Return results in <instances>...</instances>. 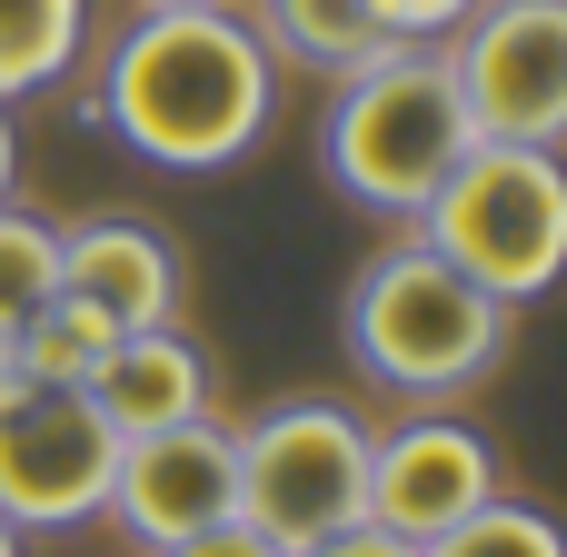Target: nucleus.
Wrapping results in <instances>:
<instances>
[{
	"instance_id": "obj_12",
	"label": "nucleus",
	"mask_w": 567,
	"mask_h": 557,
	"mask_svg": "<svg viewBox=\"0 0 567 557\" xmlns=\"http://www.w3.org/2000/svg\"><path fill=\"white\" fill-rule=\"evenodd\" d=\"M110 339H120V329L60 289V299H40V309L10 329V359H20V379H30V389H90V379H100V359H110Z\"/></svg>"
},
{
	"instance_id": "obj_5",
	"label": "nucleus",
	"mask_w": 567,
	"mask_h": 557,
	"mask_svg": "<svg viewBox=\"0 0 567 557\" xmlns=\"http://www.w3.org/2000/svg\"><path fill=\"white\" fill-rule=\"evenodd\" d=\"M239 448V518L269 548H319L339 528L369 518V429L329 399H289L249 429H229Z\"/></svg>"
},
{
	"instance_id": "obj_22",
	"label": "nucleus",
	"mask_w": 567,
	"mask_h": 557,
	"mask_svg": "<svg viewBox=\"0 0 567 557\" xmlns=\"http://www.w3.org/2000/svg\"><path fill=\"white\" fill-rule=\"evenodd\" d=\"M10 379H20V359H10V329H0V389H10Z\"/></svg>"
},
{
	"instance_id": "obj_1",
	"label": "nucleus",
	"mask_w": 567,
	"mask_h": 557,
	"mask_svg": "<svg viewBox=\"0 0 567 557\" xmlns=\"http://www.w3.org/2000/svg\"><path fill=\"white\" fill-rule=\"evenodd\" d=\"M269 40L239 10H140L100 70V120L159 169H229L269 140Z\"/></svg>"
},
{
	"instance_id": "obj_7",
	"label": "nucleus",
	"mask_w": 567,
	"mask_h": 557,
	"mask_svg": "<svg viewBox=\"0 0 567 557\" xmlns=\"http://www.w3.org/2000/svg\"><path fill=\"white\" fill-rule=\"evenodd\" d=\"M449 70L478 140H567V0H478L449 40Z\"/></svg>"
},
{
	"instance_id": "obj_23",
	"label": "nucleus",
	"mask_w": 567,
	"mask_h": 557,
	"mask_svg": "<svg viewBox=\"0 0 567 557\" xmlns=\"http://www.w3.org/2000/svg\"><path fill=\"white\" fill-rule=\"evenodd\" d=\"M0 557H20V528H10V518H0Z\"/></svg>"
},
{
	"instance_id": "obj_2",
	"label": "nucleus",
	"mask_w": 567,
	"mask_h": 557,
	"mask_svg": "<svg viewBox=\"0 0 567 557\" xmlns=\"http://www.w3.org/2000/svg\"><path fill=\"white\" fill-rule=\"evenodd\" d=\"M478 149V120L458 100V70H449V40H379L359 70H339V100H329V130H319V159L329 179L379 209V219H419L439 199V179Z\"/></svg>"
},
{
	"instance_id": "obj_3",
	"label": "nucleus",
	"mask_w": 567,
	"mask_h": 557,
	"mask_svg": "<svg viewBox=\"0 0 567 557\" xmlns=\"http://www.w3.org/2000/svg\"><path fill=\"white\" fill-rule=\"evenodd\" d=\"M339 329H349V359L379 389H399V399H458V389H478L508 359V309L478 279H458L439 249H419V239L379 249L359 269Z\"/></svg>"
},
{
	"instance_id": "obj_4",
	"label": "nucleus",
	"mask_w": 567,
	"mask_h": 557,
	"mask_svg": "<svg viewBox=\"0 0 567 557\" xmlns=\"http://www.w3.org/2000/svg\"><path fill=\"white\" fill-rule=\"evenodd\" d=\"M419 249H439L498 309L548 299L567 279V159L528 140H478L419 209Z\"/></svg>"
},
{
	"instance_id": "obj_6",
	"label": "nucleus",
	"mask_w": 567,
	"mask_h": 557,
	"mask_svg": "<svg viewBox=\"0 0 567 557\" xmlns=\"http://www.w3.org/2000/svg\"><path fill=\"white\" fill-rule=\"evenodd\" d=\"M120 429L90 409V389H0V518L10 528H80L110 508Z\"/></svg>"
},
{
	"instance_id": "obj_17",
	"label": "nucleus",
	"mask_w": 567,
	"mask_h": 557,
	"mask_svg": "<svg viewBox=\"0 0 567 557\" xmlns=\"http://www.w3.org/2000/svg\"><path fill=\"white\" fill-rule=\"evenodd\" d=\"M359 10H369V30H379V40H449L478 0H359Z\"/></svg>"
},
{
	"instance_id": "obj_18",
	"label": "nucleus",
	"mask_w": 567,
	"mask_h": 557,
	"mask_svg": "<svg viewBox=\"0 0 567 557\" xmlns=\"http://www.w3.org/2000/svg\"><path fill=\"white\" fill-rule=\"evenodd\" d=\"M169 557H289V548H269L249 518H219V528H199V538H179Z\"/></svg>"
},
{
	"instance_id": "obj_19",
	"label": "nucleus",
	"mask_w": 567,
	"mask_h": 557,
	"mask_svg": "<svg viewBox=\"0 0 567 557\" xmlns=\"http://www.w3.org/2000/svg\"><path fill=\"white\" fill-rule=\"evenodd\" d=\"M299 557H419V548H409V538H389V528H369V518H359V528H339V538H319V548H299Z\"/></svg>"
},
{
	"instance_id": "obj_15",
	"label": "nucleus",
	"mask_w": 567,
	"mask_h": 557,
	"mask_svg": "<svg viewBox=\"0 0 567 557\" xmlns=\"http://www.w3.org/2000/svg\"><path fill=\"white\" fill-rule=\"evenodd\" d=\"M40 299H60V219L0 199V329H20Z\"/></svg>"
},
{
	"instance_id": "obj_20",
	"label": "nucleus",
	"mask_w": 567,
	"mask_h": 557,
	"mask_svg": "<svg viewBox=\"0 0 567 557\" xmlns=\"http://www.w3.org/2000/svg\"><path fill=\"white\" fill-rule=\"evenodd\" d=\"M10 169H20V140H10V110H0V199H10Z\"/></svg>"
},
{
	"instance_id": "obj_21",
	"label": "nucleus",
	"mask_w": 567,
	"mask_h": 557,
	"mask_svg": "<svg viewBox=\"0 0 567 557\" xmlns=\"http://www.w3.org/2000/svg\"><path fill=\"white\" fill-rule=\"evenodd\" d=\"M140 10H229V0H140Z\"/></svg>"
},
{
	"instance_id": "obj_10",
	"label": "nucleus",
	"mask_w": 567,
	"mask_h": 557,
	"mask_svg": "<svg viewBox=\"0 0 567 557\" xmlns=\"http://www.w3.org/2000/svg\"><path fill=\"white\" fill-rule=\"evenodd\" d=\"M60 289L80 309H100L110 329H169L179 319V259L150 219H80L60 229Z\"/></svg>"
},
{
	"instance_id": "obj_9",
	"label": "nucleus",
	"mask_w": 567,
	"mask_h": 557,
	"mask_svg": "<svg viewBox=\"0 0 567 557\" xmlns=\"http://www.w3.org/2000/svg\"><path fill=\"white\" fill-rule=\"evenodd\" d=\"M488 498H498V448L468 419H409V429L369 439V528L429 548Z\"/></svg>"
},
{
	"instance_id": "obj_11",
	"label": "nucleus",
	"mask_w": 567,
	"mask_h": 557,
	"mask_svg": "<svg viewBox=\"0 0 567 557\" xmlns=\"http://www.w3.org/2000/svg\"><path fill=\"white\" fill-rule=\"evenodd\" d=\"M90 409H100L120 439L209 419V359H199L179 329H120L110 359H100V379H90Z\"/></svg>"
},
{
	"instance_id": "obj_8",
	"label": "nucleus",
	"mask_w": 567,
	"mask_h": 557,
	"mask_svg": "<svg viewBox=\"0 0 567 557\" xmlns=\"http://www.w3.org/2000/svg\"><path fill=\"white\" fill-rule=\"evenodd\" d=\"M130 528V548L169 557L179 538L239 518V448L219 419H179V429H150V439H120V468H110V508Z\"/></svg>"
},
{
	"instance_id": "obj_13",
	"label": "nucleus",
	"mask_w": 567,
	"mask_h": 557,
	"mask_svg": "<svg viewBox=\"0 0 567 557\" xmlns=\"http://www.w3.org/2000/svg\"><path fill=\"white\" fill-rule=\"evenodd\" d=\"M249 30L279 60H309V70H359L379 50V30H369L359 0H249Z\"/></svg>"
},
{
	"instance_id": "obj_14",
	"label": "nucleus",
	"mask_w": 567,
	"mask_h": 557,
	"mask_svg": "<svg viewBox=\"0 0 567 557\" xmlns=\"http://www.w3.org/2000/svg\"><path fill=\"white\" fill-rule=\"evenodd\" d=\"M90 40V0H0V100L50 90Z\"/></svg>"
},
{
	"instance_id": "obj_16",
	"label": "nucleus",
	"mask_w": 567,
	"mask_h": 557,
	"mask_svg": "<svg viewBox=\"0 0 567 557\" xmlns=\"http://www.w3.org/2000/svg\"><path fill=\"white\" fill-rule=\"evenodd\" d=\"M419 557H567V528L548 508H528V498H488V508H468L449 538H429Z\"/></svg>"
}]
</instances>
